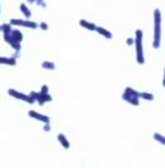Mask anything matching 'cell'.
<instances>
[{"mask_svg": "<svg viewBox=\"0 0 165 168\" xmlns=\"http://www.w3.org/2000/svg\"><path fill=\"white\" fill-rule=\"evenodd\" d=\"M161 23H163V14L159 8L154 9V41H152V48L159 49L161 44Z\"/></svg>", "mask_w": 165, "mask_h": 168, "instance_id": "cell-1", "label": "cell"}, {"mask_svg": "<svg viewBox=\"0 0 165 168\" xmlns=\"http://www.w3.org/2000/svg\"><path fill=\"white\" fill-rule=\"evenodd\" d=\"M143 32L142 30H137L135 35V48H136V58L138 64L145 63V54H143V43H142Z\"/></svg>", "mask_w": 165, "mask_h": 168, "instance_id": "cell-2", "label": "cell"}, {"mask_svg": "<svg viewBox=\"0 0 165 168\" xmlns=\"http://www.w3.org/2000/svg\"><path fill=\"white\" fill-rule=\"evenodd\" d=\"M122 99L126 100L127 103H129L131 105H135V107L140 105V92L132 87H126L124 92H123V95H122Z\"/></svg>", "mask_w": 165, "mask_h": 168, "instance_id": "cell-3", "label": "cell"}, {"mask_svg": "<svg viewBox=\"0 0 165 168\" xmlns=\"http://www.w3.org/2000/svg\"><path fill=\"white\" fill-rule=\"evenodd\" d=\"M8 95H10L12 98L17 99V100H22L27 104H35V99L31 96V95H27V94H23V92H20L16 89H8Z\"/></svg>", "mask_w": 165, "mask_h": 168, "instance_id": "cell-4", "label": "cell"}, {"mask_svg": "<svg viewBox=\"0 0 165 168\" xmlns=\"http://www.w3.org/2000/svg\"><path fill=\"white\" fill-rule=\"evenodd\" d=\"M12 26H16V27H26V28H38V23L33 22V21H28V19H12L9 22Z\"/></svg>", "mask_w": 165, "mask_h": 168, "instance_id": "cell-5", "label": "cell"}, {"mask_svg": "<svg viewBox=\"0 0 165 168\" xmlns=\"http://www.w3.org/2000/svg\"><path fill=\"white\" fill-rule=\"evenodd\" d=\"M29 95L35 99V101L38 104V105H44L45 103H49V101L53 100V96H51L50 94H42L41 91H40V92L32 91V92L29 94Z\"/></svg>", "mask_w": 165, "mask_h": 168, "instance_id": "cell-6", "label": "cell"}, {"mask_svg": "<svg viewBox=\"0 0 165 168\" xmlns=\"http://www.w3.org/2000/svg\"><path fill=\"white\" fill-rule=\"evenodd\" d=\"M28 115H29V117L32 118V119L40 121V122H42V123H51L49 115L41 114V113H38V112H35V110H28Z\"/></svg>", "mask_w": 165, "mask_h": 168, "instance_id": "cell-7", "label": "cell"}, {"mask_svg": "<svg viewBox=\"0 0 165 168\" xmlns=\"http://www.w3.org/2000/svg\"><path fill=\"white\" fill-rule=\"evenodd\" d=\"M58 141H59V144L63 146L65 150H69V149H70V142H69L68 139L65 138V135H63V133H58Z\"/></svg>", "mask_w": 165, "mask_h": 168, "instance_id": "cell-8", "label": "cell"}, {"mask_svg": "<svg viewBox=\"0 0 165 168\" xmlns=\"http://www.w3.org/2000/svg\"><path fill=\"white\" fill-rule=\"evenodd\" d=\"M79 26L88 30V31H96V27H97L95 23L88 22V21H86V19H79Z\"/></svg>", "mask_w": 165, "mask_h": 168, "instance_id": "cell-9", "label": "cell"}, {"mask_svg": "<svg viewBox=\"0 0 165 168\" xmlns=\"http://www.w3.org/2000/svg\"><path fill=\"white\" fill-rule=\"evenodd\" d=\"M0 64H4V66H16V64H17L16 57H12V58L0 57Z\"/></svg>", "mask_w": 165, "mask_h": 168, "instance_id": "cell-10", "label": "cell"}, {"mask_svg": "<svg viewBox=\"0 0 165 168\" xmlns=\"http://www.w3.org/2000/svg\"><path fill=\"white\" fill-rule=\"evenodd\" d=\"M12 40L18 41V43H22V41H23V34L20 32L19 30L13 28V30H12Z\"/></svg>", "mask_w": 165, "mask_h": 168, "instance_id": "cell-11", "label": "cell"}, {"mask_svg": "<svg viewBox=\"0 0 165 168\" xmlns=\"http://www.w3.org/2000/svg\"><path fill=\"white\" fill-rule=\"evenodd\" d=\"M96 31L101 35V36H104L105 39H108V40H110L111 37H113V34L110 32V31H108L106 28H104V27H100V26H97L96 27Z\"/></svg>", "mask_w": 165, "mask_h": 168, "instance_id": "cell-12", "label": "cell"}, {"mask_svg": "<svg viewBox=\"0 0 165 168\" xmlns=\"http://www.w3.org/2000/svg\"><path fill=\"white\" fill-rule=\"evenodd\" d=\"M19 9H20V12L23 13V16H25L27 19L31 17V14H32V12H31V9H29L26 4H20V5H19Z\"/></svg>", "mask_w": 165, "mask_h": 168, "instance_id": "cell-13", "label": "cell"}, {"mask_svg": "<svg viewBox=\"0 0 165 168\" xmlns=\"http://www.w3.org/2000/svg\"><path fill=\"white\" fill-rule=\"evenodd\" d=\"M41 67H42L44 69H47V71H54V69H55V63L49 62V60H45V62L41 63Z\"/></svg>", "mask_w": 165, "mask_h": 168, "instance_id": "cell-14", "label": "cell"}, {"mask_svg": "<svg viewBox=\"0 0 165 168\" xmlns=\"http://www.w3.org/2000/svg\"><path fill=\"white\" fill-rule=\"evenodd\" d=\"M140 98L145 99L147 101H152L154 99H155V96H154L152 94H150V92H140Z\"/></svg>", "mask_w": 165, "mask_h": 168, "instance_id": "cell-15", "label": "cell"}, {"mask_svg": "<svg viewBox=\"0 0 165 168\" xmlns=\"http://www.w3.org/2000/svg\"><path fill=\"white\" fill-rule=\"evenodd\" d=\"M152 136H154V139H155L158 142L165 145V136H164V135H161V133H159V132H155Z\"/></svg>", "mask_w": 165, "mask_h": 168, "instance_id": "cell-16", "label": "cell"}, {"mask_svg": "<svg viewBox=\"0 0 165 168\" xmlns=\"http://www.w3.org/2000/svg\"><path fill=\"white\" fill-rule=\"evenodd\" d=\"M38 27L42 30V31H47V30H49V25H47L46 22H41V23H38Z\"/></svg>", "mask_w": 165, "mask_h": 168, "instance_id": "cell-17", "label": "cell"}, {"mask_svg": "<svg viewBox=\"0 0 165 168\" xmlns=\"http://www.w3.org/2000/svg\"><path fill=\"white\" fill-rule=\"evenodd\" d=\"M42 94H49V86L47 85H42V87H41V90H40Z\"/></svg>", "mask_w": 165, "mask_h": 168, "instance_id": "cell-18", "label": "cell"}, {"mask_svg": "<svg viewBox=\"0 0 165 168\" xmlns=\"http://www.w3.org/2000/svg\"><path fill=\"white\" fill-rule=\"evenodd\" d=\"M44 131L49 132L50 131V123H44Z\"/></svg>", "mask_w": 165, "mask_h": 168, "instance_id": "cell-19", "label": "cell"}, {"mask_svg": "<svg viewBox=\"0 0 165 168\" xmlns=\"http://www.w3.org/2000/svg\"><path fill=\"white\" fill-rule=\"evenodd\" d=\"M133 44H135V39L131 37V39L127 40V45H133Z\"/></svg>", "mask_w": 165, "mask_h": 168, "instance_id": "cell-20", "label": "cell"}, {"mask_svg": "<svg viewBox=\"0 0 165 168\" xmlns=\"http://www.w3.org/2000/svg\"><path fill=\"white\" fill-rule=\"evenodd\" d=\"M163 86L165 87V67H164V76H163Z\"/></svg>", "mask_w": 165, "mask_h": 168, "instance_id": "cell-21", "label": "cell"}, {"mask_svg": "<svg viewBox=\"0 0 165 168\" xmlns=\"http://www.w3.org/2000/svg\"><path fill=\"white\" fill-rule=\"evenodd\" d=\"M40 0H28V3H32V4H37Z\"/></svg>", "mask_w": 165, "mask_h": 168, "instance_id": "cell-22", "label": "cell"}, {"mask_svg": "<svg viewBox=\"0 0 165 168\" xmlns=\"http://www.w3.org/2000/svg\"><path fill=\"white\" fill-rule=\"evenodd\" d=\"M0 14H2V4H0Z\"/></svg>", "mask_w": 165, "mask_h": 168, "instance_id": "cell-23", "label": "cell"}]
</instances>
